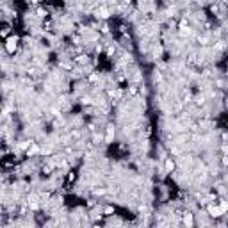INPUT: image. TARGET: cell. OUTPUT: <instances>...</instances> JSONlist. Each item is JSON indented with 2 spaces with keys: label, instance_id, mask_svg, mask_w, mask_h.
<instances>
[{
  "label": "cell",
  "instance_id": "6da1fadb",
  "mask_svg": "<svg viewBox=\"0 0 228 228\" xmlns=\"http://www.w3.org/2000/svg\"><path fill=\"white\" fill-rule=\"evenodd\" d=\"M18 41H20V38H18V36H9V38H6L4 50H6L9 55H14V52L18 50Z\"/></svg>",
  "mask_w": 228,
  "mask_h": 228
},
{
  "label": "cell",
  "instance_id": "7a4b0ae2",
  "mask_svg": "<svg viewBox=\"0 0 228 228\" xmlns=\"http://www.w3.org/2000/svg\"><path fill=\"white\" fill-rule=\"evenodd\" d=\"M41 152V148L39 146H36V144H32L30 148H27V157H32V155H38Z\"/></svg>",
  "mask_w": 228,
  "mask_h": 228
},
{
  "label": "cell",
  "instance_id": "3957f363",
  "mask_svg": "<svg viewBox=\"0 0 228 228\" xmlns=\"http://www.w3.org/2000/svg\"><path fill=\"white\" fill-rule=\"evenodd\" d=\"M112 137H114V127L109 125V127H107V135H105V143H110Z\"/></svg>",
  "mask_w": 228,
  "mask_h": 228
},
{
  "label": "cell",
  "instance_id": "277c9868",
  "mask_svg": "<svg viewBox=\"0 0 228 228\" xmlns=\"http://www.w3.org/2000/svg\"><path fill=\"white\" fill-rule=\"evenodd\" d=\"M209 212H210V216H214V217L223 216V212H221V209H219V207H209Z\"/></svg>",
  "mask_w": 228,
  "mask_h": 228
},
{
  "label": "cell",
  "instance_id": "5b68a950",
  "mask_svg": "<svg viewBox=\"0 0 228 228\" xmlns=\"http://www.w3.org/2000/svg\"><path fill=\"white\" fill-rule=\"evenodd\" d=\"M164 168H166V173H171V171L175 169V162L171 161V159H168V161H166V166H164Z\"/></svg>",
  "mask_w": 228,
  "mask_h": 228
},
{
  "label": "cell",
  "instance_id": "8992f818",
  "mask_svg": "<svg viewBox=\"0 0 228 228\" xmlns=\"http://www.w3.org/2000/svg\"><path fill=\"white\" fill-rule=\"evenodd\" d=\"M36 14H38V18H47V16H48V11H47V9H43V7H38Z\"/></svg>",
  "mask_w": 228,
  "mask_h": 228
},
{
  "label": "cell",
  "instance_id": "52a82bcc",
  "mask_svg": "<svg viewBox=\"0 0 228 228\" xmlns=\"http://www.w3.org/2000/svg\"><path fill=\"white\" fill-rule=\"evenodd\" d=\"M219 209H221V212L224 214V212H228V201L226 200H223L221 203H219Z\"/></svg>",
  "mask_w": 228,
  "mask_h": 228
},
{
  "label": "cell",
  "instance_id": "ba28073f",
  "mask_svg": "<svg viewBox=\"0 0 228 228\" xmlns=\"http://www.w3.org/2000/svg\"><path fill=\"white\" fill-rule=\"evenodd\" d=\"M184 223H186L187 226H191V224H193V216H191V214H186V216H184Z\"/></svg>",
  "mask_w": 228,
  "mask_h": 228
},
{
  "label": "cell",
  "instance_id": "9c48e42d",
  "mask_svg": "<svg viewBox=\"0 0 228 228\" xmlns=\"http://www.w3.org/2000/svg\"><path fill=\"white\" fill-rule=\"evenodd\" d=\"M103 212H105V216H112L114 207H112V205H109V207H105V209H103Z\"/></svg>",
  "mask_w": 228,
  "mask_h": 228
},
{
  "label": "cell",
  "instance_id": "30bf717a",
  "mask_svg": "<svg viewBox=\"0 0 228 228\" xmlns=\"http://www.w3.org/2000/svg\"><path fill=\"white\" fill-rule=\"evenodd\" d=\"M7 34H9V27H4L2 29V38H7Z\"/></svg>",
  "mask_w": 228,
  "mask_h": 228
},
{
  "label": "cell",
  "instance_id": "8fae6325",
  "mask_svg": "<svg viewBox=\"0 0 228 228\" xmlns=\"http://www.w3.org/2000/svg\"><path fill=\"white\" fill-rule=\"evenodd\" d=\"M30 2H32V4H39V2H41V0H30Z\"/></svg>",
  "mask_w": 228,
  "mask_h": 228
}]
</instances>
